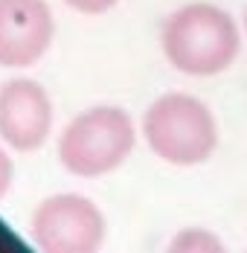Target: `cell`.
<instances>
[{"label":"cell","mask_w":247,"mask_h":253,"mask_svg":"<svg viewBox=\"0 0 247 253\" xmlns=\"http://www.w3.org/2000/svg\"><path fill=\"white\" fill-rule=\"evenodd\" d=\"M166 61L186 76H218L242 52V29L236 18L215 3H186L166 15L160 26Z\"/></svg>","instance_id":"6da1fadb"},{"label":"cell","mask_w":247,"mask_h":253,"mask_svg":"<svg viewBox=\"0 0 247 253\" xmlns=\"http://www.w3.org/2000/svg\"><path fill=\"white\" fill-rule=\"evenodd\" d=\"M143 137L163 163L198 166L218 149V123L212 108L192 93H163L143 114Z\"/></svg>","instance_id":"7a4b0ae2"},{"label":"cell","mask_w":247,"mask_h":253,"mask_svg":"<svg viewBox=\"0 0 247 253\" xmlns=\"http://www.w3.org/2000/svg\"><path fill=\"white\" fill-rule=\"evenodd\" d=\"M137 146L131 114L120 105H93L64 126L58 160L76 177H102L120 169Z\"/></svg>","instance_id":"3957f363"},{"label":"cell","mask_w":247,"mask_h":253,"mask_svg":"<svg viewBox=\"0 0 247 253\" xmlns=\"http://www.w3.org/2000/svg\"><path fill=\"white\" fill-rule=\"evenodd\" d=\"M32 242L44 253H96L105 242V215L87 195L58 192L35 207L29 218Z\"/></svg>","instance_id":"277c9868"},{"label":"cell","mask_w":247,"mask_h":253,"mask_svg":"<svg viewBox=\"0 0 247 253\" xmlns=\"http://www.w3.org/2000/svg\"><path fill=\"white\" fill-rule=\"evenodd\" d=\"M52 131V102L32 79H9L0 87V137L15 152H35Z\"/></svg>","instance_id":"5b68a950"},{"label":"cell","mask_w":247,"mask_h":253,"mask_svg":"<svg viewBox=\"0 0 247 253\" xmlns=\"http://www.w3.org/2000/svg\"><path fill=\"white\" fill-rule=\"evenodd\" d=\"M55 18L47 0H0V67H29L52 44Z\"/></svg>","instance_id":"8992f818"},{"label":"cell","mask_w":247,"mask_h":253,"mask_svg":"<svg viewBox=\"0 0 247 253\" xmlns=\"http://www.w3.org/2000/svg\"><path fill=\"white\" fill-rule=\"evenodd\" d=\"M169 251L172 253H221L224 242L212 233V230L186 227L169 242Z\"/></svg>","instance_id":"52a82bcc"},{"label":"cell","mask_w":247,"mask_h":253,"mask_svg":"<svg viewBox=\"0 0 247 253\" xmlns=\"http://www.w3.org/2000/svg\"><path fill=\"white\" fill-rule=\"evenodd\" d=\"M64 3L76 12H82V15H102V12L117 6V0H64Z\"/></svg>","instance_id":"ba28073f"},{"label":"cell","mask_w":247,"mask_h":253,"mask_svg":"<svg viewBox=\"0 0 247 253\" xmlns=\"http://www.w3.org/2000/svg\"><path fill=\"white\" fill-rule=\"evenodd\" d=\"M12 177H15L12 157L6 154V149H0V201H3V195L9 192V186H12Z\"/></svg>","instance_id":"9c48e42d"},{"label":"cell","mask_w":247,"mask_h":253,"mask_svg":"<svg viewBox=\"0 0 247 253\" xmlns=\"http://www.w3.org/2000/svg\"><path fill=\"white\" fill-rule=\"evenodd\" d=\"M245 32H247V9H245Z\"/></svg>","instance_id":"30bf717a"}]
</instances>
